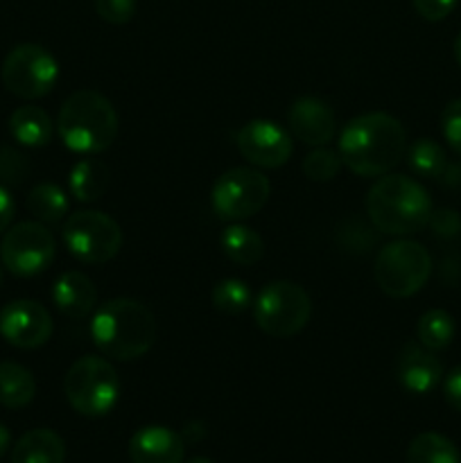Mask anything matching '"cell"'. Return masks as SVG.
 <instances>
[{
  "label": "cell",
  "mask_w": 461,
  "mask_h": 463,
  "mask_svg": "<svg viewBox=\"0 0 461 463\" xmlns=\"http://www.w3.org/2000/svg\"><path fill=\"white\" fill-rule=\"evenodd\" d=\"M405 127L382 111L353 118L339 136V156L357 176L389 175L405 158Z\"/></svg>",
  "instance_id": "cell-1"
},
{
  "label": "cell",
  "mask_w": 461,
  "mask_h": 463,
  "mask_svg": "<svg viewBox=\"0 0 461 463\" xmlns=\"http://www.w3.org/2000/svg\"><path fill=\"white\" fill-rule=\"evenodd\" d=\"M158 326L152 310L136 298H111L95 312L90 337L104 357L131 362L147 355L156 342Z\"/></svg>",
  "instance_id": "cell-2"
},
{
  "label": "cell",
  "mask_w": 461,
  "mask_h": 463,
  "mask_svg": "<svg viewBox=\"0 0 461 463\" xmlns=\"http://www.w3.org/2000/svg\"><path fill=\"white\" fill-rule=\"evenodd\" d=\"M366 213L380 233L411 235L429 224L432 199L411 176L384 175L366 194Z\"/></svg>",
  "instance_id": "cell-3"
},
{
  "label": "cell",
  "mask_w": 461,
  "mask_h": 463,
  "mask_svg": "<svg viewBox=\"0 0 461 463\" xmlns=\"http://www.w3.org/2000/svg\"><path fill=\"white\" fill-rule=\"evenodd\" d=\"M118 113L111 99L98 90H75L63 102L57 129L63 145L77 154H99L113 145L118 136Z\"/></svg>",
  "instance_id": "cell-4"
},
{
  "label": "cell",
  "mask_w": 461,
  "mask_h": 463,
  "mask_svg": "<svg viewBox=\"0 0 461 463\" xmlns=\"http://www.w3.org/2000/svg\"><path fill=\"white\" fill-rule=\"evenodd\" d=\"M66 401L81 416H104L120 398V378L113 364L104 357H80L68 369L63 380Z\"/></svg>",
  "instance_id": "cell-5"
},
{
  "label": "cell",
  "mask_w": 461,
  "mask_h": 463,
  "mask_svg": "<svg viewBox=\"0 0 461 463\" xmlns=\"http://www.w3.org/2000/svg\"><path fill=\"white\" fill-rule=\"evenodd\" d=\"M373 276L387 297L409 298L420 292L432 276V256L423 244L396 240L378 251Z\"/></svg>",
  "instance_id": "cell-6"
},
{
  "label": "cell",
  "mask_w": 461,
  "mask_h": 463,
  "mask_svg": "<svg viewBox=\"0 0 461 463\" xmlns=\"http://www.w3.org/2000/svg\"><path fill=\"white\" fill-rule=\"evenodd\" d=\"M310 317V294L292 280H274L265 285L253 301V319L269 337H294L306 328Z\"/></svg>",
  "instance_id": "cell-7"
},
{
  "label": "cell",
  "mask_w": 461,
  "mask_h": 463,
  "mask_svg": "<svg viewBox=\"0 0 461 463\" xmlns=\"http://www.w3.org/2000/svg\"><path fill=\"white\" fill-rule=\"evenodd\" d=\"M122 229L113 217L99 211L72 213L63 224V242L68 251L86 265H102L122 249Z\"/></svg>",
  "instance_id": "cell-8"
},
{
  "label": "cell",
  "mask_w": 461,
  "mask_h": 463,
  "mask_svg": "<svg viewBox=\"0 0 461 463\" xmlns=\"http://www.w3.org/2000/svg\"><path fill=\"white\" fill-rule=\"evenodd\" d=\"M271 184L262 172L251 167H233L217 176L211 190V203L217 217L226 222H242L253 217L269 202Z\"/></svg>",
  "instance_id": "cell-9"
},
{
  "label": "cell",
  "mask_w": 461,
  "mask_h": 463,
  "mask_svg": "<svg viewBox=\"0 0 461 463\" xmlns=\"http://www.w3.org/2000/svg\"><path fill=\"white\" fill-rule=\"evenodd\" d=\"M59 80L57 59L43 45L21 43L3 61V84L23 99H39L54 89Z\"/></svg>",
  "instance_id": "cell-10"
},
{
  "label": "cell",
  "mask_w": 461,
  "mask_h": 463,
  "mask_svg": "<svg viewBox=\"0 0 461 463\" xmlns=\"http://www.w3.org/2000/svg\"><path fill=\"white\" fill-rule=\"evenodd\" d=\"M57 253L54 235L41 222H21L5 233L0 260L14 276H36L50 267Z\"/></svg>",
  "instance_id": "cell-11"
},
{
  "label": "cell",
  "mask_w": 461,
  "mask_h": 463,
  "mask_svg": "<svg viewBox=\"0 0 461 463\" xmlns=\"http://www.w3.org/2000/svg\"><path fill=\"white\" fill-rule=\"evenodd\" d=\"M238 152L251 165L262 170H276L285 165L294 152L292 136L274 120H251L235 134Z\"/></svg>",
  "instance_id": "cell-12"
},
{
  "label": "cell",
  "mask_w": 461,
  "mask_h": 463,
  "mask_svg": "<svg viewBox=\"0 0 461 463\" xmlns=\"http://www.w3.org/2000/svg\"><path fill=\"white\" fill-rule=\"evenodd\" d=\"M52 330L50 312L36 301L21 298V301L7 303L0 310V335L5 342L23 351L43 346L52 337Z\"/></svg>",
  "instance_id": "cell-13"
},
{
  "label": "cell",
  "mask_w": 461,
  "mask_h": 463,
  "mask_svg": "<svg viewBox=\"0 0 461 463\" xmlns=\"http://www.w3.org/2000/svg\"><path fill=\"white\" fill-rule=\"evenodd\" d=\"M287 125L294 138L310 147H324L337 134L333 109L319 98H298L289 107Z\"/></svg>",
  "instance_id": "cell-14"
},
{
  "label": "cell",
  "mask_w": 461,
  "mask_h": 463,
  "mask_svg": "<svg viewBox=\"0 0 461 463\" xmlns=\"http://www.w3.org/2000/svg\"><path fill=\"white\" fill-rule=\"evenodd\" d=\"M396 375L402 389L416 396H425L443 383V366L434 351H428L416 342H407L398 355Z\"/></svg>",
  "instance_id": "cell-15"
},
{
  "label": "cell",
  "mask_w": 461,
  "mask_h": 463,
  "mask_svg": "<svg viewBox=\"0 0 461 463\" xmlns=\"http://www.w3.org/2000/svg\"><path fill=\"white\" fill-rule=\"evenodd\" d=\"M183 455V439L170 428L149 425L138 430L129 441V457L134 463H181Z\"/></svg>",
  "instance_id": "cell-16"
},
{
  "label": "cell",
  "mask_w": 461,
  "mask_h": 463,
  "mask_svg": "<svg viewBox=\"0 0 461 463\" xmlns=\"http://www.w3.org/2000/svg\"><path fill=\"white\" fill-rule=\"evenodd\" d=\"M50 297L61 315L71 319H84L98 303V288L81 271H66L54 280Z\"/></svg>",
  "instance_id": "cell-17"
},
{
  "label": "cell",
  "mask_w": 461,
  "mask_h": 463,
  "mask_svg": "<svg viewBox=\"0 0 461 463\" xmlns=\"http://www.w3.org/2000/svg\"><path fill=\"white\" fill-rule=\"evenodd\" d=\"M66 443L52 430H30L16 441L12 450V463H63Z\"/></svg>",
  "instance_id": "cell-18"
},
{
  "label": "cell",
  "mask_w": 461,
  "mask_h": 463,
  "mask_svg": "<svg viewBox=\"0 0 461 463\" xmlns=\"http://www.w3.org/2000/svg\"><path fill=\"white\" fill-rule=\"evenodd\" d=\"M9 131L25 147H43L52 138V120L36 104H23L9 116Z\"/></svg>",
  "instance_id": "cell-19"
},
{
  "label": "cell",
  "mask_w": 461,
  "mask_h": 463,
  "mask_svg": "<svg viewBox=\"0 0 461 463\" xmlns=\"http://www.w3.org/2000/svg\"><path fill=\"white\" fill-rule=\"evenodd\" d=\"M36 396L34 375L16 362H0V405L23 410Z\"/></svg>",
  "instance_id": "cell-20"
},
{
  "label": "cell",
  "mask_w": 461,
  "mask_h": 463,
  "mask_svg": "<svg viewBox=\"0 0 461 463\" xmlns=\"http://www.w3.org/2000/svg\"><path fill=\"white\" fill-rule=\"evenodd\" d=\"M221 251L235 265H256L265 256V242L253 229L244 224L226 226L221 233Z\"/></svg>",
  "instance_id": "cell-21"
},
{
  "label": "cell",
  "mask_w": 461,
  "mask_h": 463,
  "mask_svg": "<svg viewBox=\"0 0 461 463\" xmlns=\"http://www.w3.org/2000/svg\"><path fill=\"white\" fill-rule=\"evenodd\" d=\"M68 188L77 202H95L108 188V167L98 158H81L71 170Z\"/></svg>",
  "instance_id": "cell-22"
},
{
  "label": "cell",
  "mask_w": 461,
  "mask_h": 463,
  "mask_svg": "<svg viewBox=\"0 0 461 463\" xmlns=\"http://www.w3.org/2000/svg\"><path fill=\"white\" fill-rule=\"evenodd\" d=\"M407 463H461L459 448L438 432H423L411 439Z\"/></svg>",
  "instance_id": "cell-23"
},
{
  "label": "cell",
  "mask_w": 461,
  "mask_h": 463,
  "mask_svg": "<svg viewBox=\"0 0 461 463\" xmlns=\"http://www.w3.org/2000/svg\"><path fill=\"white\" fill-rule=\"evenodd\" d=\"M27 211L41 224H57L68 215V194L57 184H39L27 194Z\"/></svg>",
  "instance_id": "cell-24"
},
{
  "label": "cell",
  "mask_w": 461,
  "mask_h": 463,
  "mask_svg": "<svg viewBox=\"0 0 461 463\" xmlns=\"http://www.w3.org/2000/svg\"><path fill=\"white\" fill-rule=\"evenodd\" d=\"M456 333L455 319L446 310H428L416 324V337L428 351H446Z\"/></svg>",
  "instance_id": "cell-25"
},
{
  "label": "cell",
  "mask_w": 461,
  "mask_h": 463,
  "mask_svg": "<svg viewBox=\"0 0 461 463\" xmlns=\"http://www.w3.org/2000/svg\"><path fill=\"white\" fill-rule=\"evenodd\" d=\"M407 163L414 170V175L425 179H441L447 167L446 152L441 145L432 138H419L407 147Z\"/></svg>",
  "instance_id": "cell-26"
},
{
  "label": "cell",
  "mask_w": 461,
  "mask_h": 463,
  "mask_svg": "<svg viewBox=\"0 0 461 463\" xmlns=\"http://www.w3.org/2000/svg\"><path fill=\"white\" fill-rule=\"evenodd\" d=\"M212 306L224 315H240L251 306V288L240 279H224L212 288Z\"/></svg>",
  "instance_id": "cell-27"
},
{
  "label": "cell",
  "mask_w": 461,
  "mask_h": 463,
  "mask_svg": "<svg viewBox=\"0 0 461 463\" xmlns=\"http://www.w3.org/2000/svg\"><path fill=\"white\" fill-rule=\"evenodd\" d=\"M343 161L339 156V152L334 149L324 147H316L303 158V175L307 176L310 181H333L334 176L339 175L342 170Z\"/></svg>",
  "instance_id": "cell-28"
},
{
  "label": "cell",
  "mask_w": 461,
  "mask_h": 463,
  "mask_svg": "<svg viewBox=\"0 0 461 463\" xmlns=\"http://www.w3.org/2000/svg\"><path fill=\"white\" fill-rule=\"evenodd\" d=\"M95 12L111 25H125L134 18L136 0H95Z\"/></svg>",
  "instance_id": "cell-29"
},
{
  "label": "cell",
  "mask_w": 461,
  "mask_h": 463,
  "mask_svg": "<svg viewBox=\"0 0 461 463\" xmlns=\"http://www.w3.org/2000/svg\"><path fill=\"white\" fill-rule=\"evenodd\" d=\"M441 131L443 138H446L447 145L452 147V152H456L461 156V98L452 99V102L443 109Z\"/></svg>",
  "instance_id": "cell-30"
},
{
  "label": "cell",
  "mask_w": 461,
  "mask_h": 463,
  "mask_svg": "<svg viewBox=\"0 0 461 463\" xmlns=\"http://www.w3.org/2000/svg\"><path fill=\"white\" fill-rule=\"evenodd\" d=\"M27 175V161L16 149L0 147V181L3 184H18Z\"/></svg>",
  "instance_id": "cell-31"
},
{
  "label": "cell",
  "mask_w": 461,
  "mask_h": 463,
  "mask_svg": "<svg viewBox=\"0 0 461 463\" xmlns=\"http://www.w3.org/2000/svg\"><path fill=\"white\" fill-rule=\"evenodd\" d=\"M414 9L420 14V18L429 23H438L452 14L459 0H411Z\"/></svg>",
  "instance_id": "cell-32"
},
{
  "label": "cell",
  "mask_w": 461,
  "mask_h": 463,
  "mask_svg": "<svg viewBox=\"0 0 461 463\" xmlns=\"http://www.w3.org/2000/svg\"><path fill=\"white\" fill-rule=\"evenodd\" d=\"M429 224H432L434 233L441 235V238H452L461 231V217L456 215L450 208H443V211H432V217H429Z\"/></svg>",
  "instance_id": "cell-33"
},
{
  "label": "cell",
  "mask_w": 461,
  "mask_h": 463,
  "mask_svg": "<svg viewBox=\"0 0 461 463\" xmlns=\"http://www.w3.org/2000/svg\"><path fill=\"white\" fill-rule=\"evenodd\" d=\"M443 396H446V402L452 410L461 411V366H455L443 378Z\"/></svg>",
  "instance_id": "cell-34"
},
{
  "label": "cell",
  "mask_w": 461,
  "mask_h": 463,
  "mask_svg": "<svg viewBox=\"0 0 461 463\" xmlns=\"http://www.w3.org/2000/svg\"><path fill=\"white\" fill-rule=\"evenodd\" d=\"M14 213H16V203H14L12 194L7 193V188L0 185V233L9 229L14 220Z\"/></svg>",
  "instance_id": "cell-35"
},
{
  "label": "cell",
  "mask_w": 461,
  "mask_h": 463,
  "mask_svg": "<svg viewBox=\"0 0 461 463\" xmlns=\"http://www.w3.org/2000/svg\"><path fill=\"white\" fill-rule=\"evenodd\" d=\"M9 443H12V437H9V430L5 428L3 423H0V459H3V457L7 455Z\"/></svg>",
  "instance_id": "cell-36"
},
{
  "label": "cell",
  "mask_w": 461,
  "mask_h": 463,
  "mask_svg": "<svg viewBox=\"0 0 461 463\" xmlns=\"http://www.w3.org/2000/svg\"><path fill=\"white\" fill-rule=\"evenodd\" d=\"M455 59H456V63L461 66V32H459V36L455 39Z\"/></svg>",
  "instance_id": "cell-37"
},
{
  "label": "cell",
  "mask_w": 461,
  "mask_h": 463,
  "mask_svg": "<svg viewBox=\"0 0 461 463\" xmlns=\"http://www.w3.org/2000/svg\"><path fill=\"white\" fill-rule=\"evenodd\" d=\"M190 463H215V461H211V459H206V457H197V459H193Z\"/></svg>",
  "instance_id": "cell-38"
},
{
  "label": "cell",
  "mask_w": 461,
  "mask_h": 463,
  "mask_svg": "<svg viewBox=\"0 0 461 463\" xmlns=\"http://www.w3.org/2000/svg\"><path fill=\"white\" fill-rule=\"evenodd\" d=\"M0 285H3V267H0Z\"/></svg>",
  "instance_id": "cell-39"
}]
</instances>
